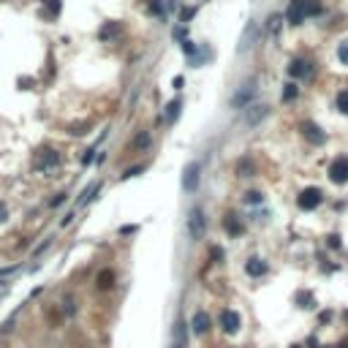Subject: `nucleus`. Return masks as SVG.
I'll return each instance as SVG.
<instances>
[{"mask_svg": "<svg viewBox=\"0 0 348 348\" xmlns=\"http://www.w3.org/2000/svg\"><path fill=\"white\" fill-rule=\"evenodd\" d=\"M60 8H63L60 0H44V16L46 19H57V16H60Z\"/></svg>", "mask_w": 348, "mask_h": 348, "instance_id": "nucleus-17", "label": "nucleus"}, {"mask_svg": "<svg viewBox=\"0 0 348 348\" xmlns=\"http://www.w3.org/2000/svg\"><path fill=\"white\" fill-rule=\"evenodd\" d=\"M286 19H288V25H302L307 19L305 8H302V0H291V5H288V11H286Z\"/></svg>", "mask_w": 348, "mask_h": 348, "instance_id": "nucleus-10", "label": "nucleus"}, {"mask_svg": "<svg viewBox=\"0 0 348 348\" xmlns=\"http://www.w3.org/2000/svg\"><path fill=\"white\" fill-rule=\"evenodd\" d=\"M120 36H123V25H120V22H106V25L98 30V38H101V41H117Z\"/></svg>", "mask_w": 348, "mask_h": 348, "instance_id": "nucleus-9", "label": "nucleus"}, {"mask_svg": "<svg viewBox=\"0 0 348 348\" xmlns=\"http://www.w3.org/2000/svg\"><path fill=\"white\" fill-rule=\"evenodd\" d=\"M302 133H305V139H307V142H313V144H324V142H327L324 131L318 128L316 123H302Z\"/></svg>", "mask_w": 348, "mask_h": 348, "instance_id": "nucleus-12", "label": "nucleus"}, {"mask_svg": "<svg viewBox=\"0 0 348 348\" xmlns=\"http://www.w3.org/2000/svg\"><path fill=\"white\" fill-rule=\"evenodd\" d=\"M253 38H256V22H248L245 25V33H242V38H240V46H237V52H248L253 46Z\"/></svg>", "mask_w": 348, "mask_h": 348, "instance_id": "nucleus-14", "label": "nucleus"}, {"mask_svg": "<svg viewBox=\"0 0 348 348\" xmlns=\"http://www.w3.org/2000/svg\"><path fill=\"white\" fill-rule=\"evenodd\" d=\"M142 169H144V164H139V166H133V169H125V172H123V179H128V177H136V174H139V172H142Z\"/></svg>", "mask_w": 348, "mask_h": 348, "instance_id": "nucleus-26", "label": "nucleus"}, {"mask_svg": "<svg viewBox=\"0 0 348 348\" xmlns=\"http://www.w3.org/2000/svg\"><path fill=\"white\" fill-rule=\"evenodd\" d=\"M204 231H207L204 212H201L199 207H193V210H190V215H188V234H190V240H201V237H204Z\"/></svg>", "mask_w": 348, "mask_h": 348, "instance_id": "nucleus-3", "label": "nucleus"}, {"mask_svg": "<svg viewBox=\"0 0 348 348\" xmlns=\"http://www.w3.org/2000/svg\"><path fill=\"white\" fill-rule=\"evenodd\" d=\"M240 327H242V318H240L237 310H223L220 313V329H223L226 335H234Z\"/></svg>", "mask_w": 348, "mask_h": 348, "instance_id": "nucleus-7", "label": "nucleus"}, {"mask_svg": "<svg viewBox=\"0 0 348 348\" xmlns=\"http://www.w3.org/2000/svg\"><path fill=\"white\" fill-rule=\"evenodd\" d=\"M60 164V153L57 150H52V147H44V150H38V155H36V161H33V166H36L38 172H49V169H55V166Z\"/></svg>", "mask_w": 348, "mask_h": 348, "instance_id": "nucleus-4", "label": "nucleus"}, {"mask_svg": "<svg viewBox=\"0 0 348 348\" xmlns=\"http://www.w3.org/2000/svg\"><path fill=\"white\" fill-rule=\"evenodd\" d=\"M237 174L251 177V174H253V164H251V161H240V164H237Z\"/></svg>", "mask_w": 348, "mask_h": 348, "instance_id": "nucleus-22", "label": "nucleus"}, {"mask_svg": "<svg viewBox=\"0 0 348 348\" xmlns=\"http://www.w3.org/2000/svg\"><path fill=\"white\" fill-rule=\"evenodd\" d=\"M245 201H248V204H259V201H261V193H256V190H253V193L245 196Z\"/></svg>", "mask_w": 348, "mask_h": 348, "instance_id": "nucleus-27", "label": "nucleus"}, {"mask_svg": "<svg viewBox=\"0 0 348 348\" xmlns=\"http://www.w3.org/2000/svg\"><path fill=\"white\" fill-rule=\"evenodd\" d=\"M321 199H324V193L318 188H305L302 193H299L297 204H299V210H316V207L321 204Z\"/></svg>", "mask_w": 348, "mask_h": 348, "instance_id": "nucleus-6", "label": "nucleus"}, {"mask_svg": "<svg viewBox=\"0 0 348 348\" xmlns=\"http://www.w3.org/2000/svg\"><path fill=\"white\" fill-rule=\"evenodd\" d=\"M340 60H343V63H348V41H343V44H340Z\"/></svg>", "mask_w": 348, "mask_h": 348, "instance_id": "nucleus-28", "label": "nucleus"}, {"mask_svg": "<svg viewBox=\"0 0 348 348\" xmlns=\"http://www.w3.org/2000/svg\"><path fill=\"white\" fill-rule=\"evenodd\" d=\"M288 74H291L294 79H305L313 74V66L307 60H302V57H297V60H291V66H288Z\"/></svg>", "mask_w": 348, "mask_h": 348, "instance_id": "nucleus-11", "label": "nucleus"}, {"mask_svg": "<svg viewBox=\"0 0 348 348\" xmlns=\"http://www.w3.org/2000/svg\"><path fill=\"white\" fill-rule=\"evenodd\" d=\"M302 8H305V16L321 14V3H318V0H302Z\"/></svg>", "mask_w": 348, "mask_h": 348, "instance_id": "nucleus-21", "label": "nucleus"}, {"mask_svg": "<svg viewBox=\"0 0 348 348\" xmlns=\"http://www.w3.org/2000/svg\"><path fill=\"white\" fill-rule=\"evenodd\" d=\"M245 272H248L251 277H261V275L266 272V264H264L261 259H251V261L245 264Z\"/></svg>", "mask_w": 348, "mask_h": 348, "instance_id": "nucleus-16", "label": "nucleus"}, {"mask_svg": "<svg viewBox=\"0 0 348 348\" xmlns=\"http://www.w3.org/2000/svg\"><path fill=\"white\" fill-rule=\"evenodd\" d=\"M199 179H201V166H199V161H190L182 172V190L185 193H193L199 188Z\"/></svg>", "mask_w": 348, "mask_h": 348, "instance_id": "nucleus-2", "label": "nucleus"}, {"mask_svg": "<svg viewBox=\"0 0 348 348\" xmlns=\"http://www.w3.org/2000/svg\"><path fill=\"white\" fill-rule=\"evenodd\" d=\"M98 190H101V182H90V185H87V188L82 190V199H79V207H82V204H87V201H92V199H95V193H98Z\"/></svg>", "mask_w": 348, "mask_h": 348, "instance_id": "nucleus-19", "label": "nucleus"}, {"mask_svg": "<svg viewBox=\"0 0 348 348\" xmlns=\"http://www.w3.org/2000/svg\"><path fill=\"white\" fill-rule=\"evenodd\" d=\"M338 109L348 114V92H338Z\"/></svg>", "mask_w": 348, "mask_h": 348, "instance_id": "nucleus-25", "label": "nucleus"}, {"mask_svg": "<svg viewBox=\"0 0 348 348\" xmlns=\"http://www.w3.org/2000/svg\"><path fill=\"white\" fill-rule=\"evenodd\" d=\"M297 92H299V87L294 85V82H288L286 90H283V101H291V98H297Z\"/></svg>", "mask_w": 348, "mask_h": 348, "instance_id": "nucleus-23", "label": "nucleus"}, {"mask_svg": "<svg viewBox=\"0 0 348 348\" xmlns=\"http://www.w3.org/2000/svg\"><path fill=\"white\" fill-rule=\"evenodd\" d=\"M190 327H193L196 335H207V332H210V316H207L204 310L193 313V318H190Z\"/></svg>", "mask_w": 348, "mask_h": 348, "instance_id": "nucleus-13", "label": "nucleus"}, {"mask_svg": "<svg viewBox=\"0 0 348 348\" xmlns=\"http://www.w3.org/2000/svg\"><path fill=\"white\" fill-rule=\"evenodd\" d=\"M63 199H66V193H57L55 199H52V207H57V204H63Z\"/></svg>", "mask_w": 348, "mask_h": 348, "instance_id": "nucleus-30", "label": "nucleus"}, {"mask_svg": "<svg viewBox=\"0 0 348 348\" xmlns=\"http://www.w3.org/2000/svg\"><path fill=\"white\" fill-rule=\"evenodd\" d=\"M253 95H256V82L251 79V82H245L234 95H231V109H248L251 101H253Z\"/></svg>", "mask_w": 348, "mask_h": 348, "instance_id": "nucleus-1", "label": "nucleus"}, {"mask_svg": "<svg viewBox=\"0 0 348 348\" xmlns=\"http://www.w3.org/2000/svg\"><path fill=\"white\" fill-rule=\"evenodd\" d=\"M329 179L338 182V185L348 182V158H346V155H340V158L332 161V166H329Z\"/></svg>", "mask_w": 348, "mask_h": 348, "instance_id": "nucleus-5", "label": "nucleus"}, {"mask_svg": "<svg viewBox=\"0 0 348 348\" xmlns=\"http://www.w3.org/2000/svg\"><path fill=\"white\" fill-rule=\"evenodd\" d=\"M223 226H226V231H229L231 237H240L242 234V223H237V215H226Z\"/></svg>", "mask_w": 348, "mask_h": 348, "instance_id": "nucleus-20", "label": "nucleus"}, {"mask_svg": "<svg viewBox=\"0 0 348 348\" xmlns=\"http://www.w3.org/2000/svg\"><path fill=\"white\" fill-rule=\"evenodd\" d=\"M71 220H74V212H68V215H66V218H63V220H60V226H63V229H66V226H68V223H71Z\"/></svg>", "mask_w": 348, "mask_h": 348, "instance_id": "nucleus-31", "label": "nucleus"}, {"mask_svg": "<svg viewBox=\"0 0 348 348\" xmlns=\"http://www.w3.org/2000/svg\"><path fill=\"white\" fill-rule=\"evenodd\" d=\"M0 220H5V207L0 204Z\"/></svg>", "mask_w": 348, "mask_h": 348, "instance_id": "nucleus-32", "label": "nucleus"}, {"mask_svg": "<svg viewBox=\"0 0 348 348\" xmlns=\"http://www.w3.org/2000/svg\"><path fill=\"white\" fill-rule=\"evenodd\" d=\"M150 144H153V136H150L147 131H142V133H139V136L131 142V150H139V153H144V150H147Z\"/></svg>", "mask_w": 348, "mask_h": 348, "instance_id": "nucleus-18", "label": "nucleus"}, {"mask_svg": "<svg viewBox=\"0 0 348 348\" xmlns=\"http://www.w3.org/2000/svg\"><path fill=\"white\" fill-rule=\"evenodd\" d=\"M196 14V8H182V14H179V19H182V22H188L190 19V16H193Z\"/></svg>", "mask_w": 348, "mask_h": 348, "instance_id": "nucleus-29", "label": "nucleus"}, {"mask_svg": "<svg viewBox=\"0 0 348 348\" xmlns=\"http://www.w3.org/2000/svg\"><path fill=\"white\" fill-rule=\"evenodd\" d=\"M166 109H169V112H166V117H169V120H177L179 117V101H172Z\"/></svg>", "mask_w": 348, "mask_h": 348, "instance_id": "nucleus-24", "label": "nucleus"}, {"mask_svg": "<svg viewBox=\"0 0 348 348\" xmlns=\"http://www.w3.org/2000/svg\"><path fill=\"white\" fill-rule=\"evenodd\" d=\"M114 280H117V275H114L112 269H101L95 277V286L98 291H109V288H114Z\"/></svg>", "mask_w": 348, "mask_h": 348, "instance_id": "nucleus-15", "label": "nucleus"}, {"mask_svg": "<svg viewBox=\"0 0 348 348\" xmlns=\"http://www.w3.org/2000/svg\"><path fill=\"white\" fill-rule=\"evenodd\" d=\"M266 114H269V106H264V103H253V106H248V112H245V123L248 125H259Z\"/></svg>", "mask_w": 348, "mask_h": 348, "instance_id": "nucleus-8", "label": "nucleus"}]
</instances>
